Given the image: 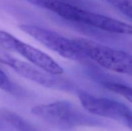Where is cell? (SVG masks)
<instances>
[{
    "mask_svg": "<svg viewBox=\"0 0 132 131\" xmlns=\"http://www.w3.org/2000/svg\"><path fill=\"white\" fill-rule=\"evenodd\" d=\"M41 8L49 10L70 21L90 26L117 34H131V26L108 16L88 11L61 0H24Z\"/></svg>",
    "mask_w": 132,
    "mask_h": 131,
    "instance_id": "obj_1",
    "label": "cell"
},
{
    "mask_svg": "<svg viewBox=\"0 0 132 131\" xmlns=\"http://www.w3.org/2000/svg\"><path fill=\"white\" fill-rule=\"evenodd\" d=\"M31 113L50 124L63 128L101 125L100 121L85 114L72 103L67 101L36 105L31 109Z\"/></svg>",
    "mask_w": 132,
    "mask_h": 131,
    "instance_id": "obj_2",
    "label": "cell"
},
{
    "mask_svg": "<svg viewBox=\"0 0 132 131\" xmlns=\"http://www.w3.org/2000/svg\"><path fill=\"white\" fill-rule=\"evenodd\" d=\"M19 28L63 57L73 60H81L87 58L79 39H70L56 32L35 25L21 24Z\"/></svg>",
    "mask_w": 132,
    "mask_h": 131,
    "instance_id": "obj_3",
    "label": "cell"
},
{
    "mask_svg": "<svg viewBox=\"0 0 132 131\" xmlns=\"http://www.w3.org/2000/svg\"><path fill=\"white\" fill-rule=\"evenodd\" d=\"M79 41L87 58L105 69L131 75L132 59L128 53L85 39H79Z\"/></svg>",
    "mask_w": 132,
    "mask_h": 131,
    "instance_id": "obj_4",
    "label": "cell"
},
{
    "mask_svg": "<svg viewBox=\"0 0 132 131\" xmlns=\"http://www.w3.org/2000/svg\"><path fill=\"white\" fill-rule=\"evenodd\" d=\"M0 48L20 54L31 64L46 73L57 76H60L63 73L61 66L48 54L1 30Z\"/></svg>",
    "mask_w": 132,
    "mask_h": 131,
    "instance_id": "obj_5",
    "label": "cell"
},
{
    "mask_svg": "<svg viewBox=\"0 0 132 131\" xmlns=\"http://www.w3.org/2000/svg\"><path fill=\"white\" fill-rule=\"evenodd\" d=\"M0 63L9 66L18 74L28 80L43 87L64 91L71 89V84L65 80L46 73L33 64L16 59L1 48Z\"/></svg>",
    "mask_w": 132,
    "mask_h": 131,
    "instance_id": "obj_6",
    "label": "cell"
},
{
    "mask_svg": "<svg viewBox=\"0 0 132 131\" xmlns=\"http://www.w3.org/2000/svg\"><path fill=\"white\" fill-rule=\"evenodd\" d=\"M78 97L84 109L90 114L118 121L131 128V110L125 104L85 92H80Z\"/></svg>",
    "mask_w": 132,
    "mask_h": 131,
    "instance_id": "obj_7",
    "label": "cell"
},
{
    "mask_svg": "<svg viewBox=\"0 0 132 131\" xmlns=\"http://www.w3.org/2000/svg\"><path fill=\"white\" fill-rule=\"evenodd\" d=\"M103 86L111 92L118 94L123 96L130 102L131 101L132 90L130 86L118 82H106V81L103 83Z\"/></svg>",
    "mask_w": 132,
    "mask_h": 131,
    "instance_id": "obj_8",
    "label": "cell"
},
{
    "mask_svg": "<svg viewBox=\"0 0 132 131\" xmlns=\"http://www.w3.org/2000/svg\"><path fill=\"white\" fill-rule=\"evenodd\" d=\"M123 14L125 16L131 19V0H104Z\"/></svg>",
    "mask_w": 132,
    "mask_h": 131,
    "instance_id": "obj_9",
    "label": "cell"
},
{
    "mask_svg": "<svg viewBox=\"0 0 132 131\" xmlns=\"http://www.w3.org/2000/svg\"><path fill=\"white\" fill-rule=\"evenodd\" d=\"M0 89L6 92H11L14 89V86L8 76L0 69Z\"/></svg>",
    "mask_w": 132,
    "mask_h": 131,
    "instance_id": "obj_10",
    "label": "cell"
}]
</instances>
